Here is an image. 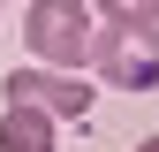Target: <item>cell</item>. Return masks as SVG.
Wrapping results in <instances>:
<instances>
[{
  "label": "cell",
  "instance_id": "obj_6",
  "mask_svg": "<svg viewBox=\"0 0 159 152\" xmlns=\"http://www.w3.org/2000/svg\"><path fill=\"white\" fill-rule=\"evenodd\" d=\"M136 152H159V137H144V145H136Z\"/></svg>",
  "mask_w": 159,
  "mask_h": 152
},
{
  "label": "cell",
  "instance_id": "obj_2",
  "mask_svg": "<svg viewBox=\"0 0 159 152\" xmlns=\"http://www.w3.org/2000/svg\"><path fill=\"white\" fill-rule=\"evenodd\" d=\"M91 69L114 91H152L159 84V23H106V31H91Z\"/></svg>",
  "mask_w": 159,
  "mask_h": 152
},
{
  "label": "cell",
  "instance_id": "obj_1",
  "mask_svg": "<svg viewBox=\"0 0 159 152\" xmlns=\"http://www.w3.org/2000/svg\"><path fill=\"white\" fill-rule=\"evenodd\" d=\"M23 46L46 69H91V0H30Z\"/></svg>",
  "mask_w": 159,
  "mask_h": 152
},
{
  "label": "cell",
  "instance_id": "obj_4",
  "mask_svg": "<svg viewBox=\"0 0 159 152\" xmlns=\"http://www.w3.org/2000/svg\"><path fill=\"white\" fill-rule=\"evenodd\" d=\"M53 129H61V122H53L46 107H23V99L0 107V152H61Z\"/></svg>",
  "mask_w": 159,
  "mask_h": 152
},
{
  "label": "cell",
  "instance_id": "obj_5",
  "mask_svg": "<svg viewBox=\"0 0 159 152\" xmlns=\"http://www.w3.org/2000/svg\"><path fill=\"white\" fill-rule=\"evenodd\" d=\"M98 15H106V23H159V8L152 0H91Z\"/></svg>",
  "mask_w": 159,
  "mask_h": 152
},
{
  "label": "cell",
  "instance_id": "obj_7",
  "mask_svg": "<svg viewBox=\"0 0 159 152\" xmlns=\"http://www.w3.org/2000/svg\"><path fill=\"white\" fill-rule=\"evenodd\" d=\"M152 8H159V0H152Z\"/></svg>",
  "mask_w": 159,
  "mask_h": 152
},
{
  "label": "cell",
  "instance_id": "obj_3",
  "mask_svg": "<svg viewBox=\"0 0 159 152\" xmlns=\"http://www.w3.org/2000/svg\"><path fill=\"white\" fill-rule=\"evenodd\" d=\"M0 91H8V99H23V107H46L53 122H84V114H91V99H98V91H91L76 69H46V61L15 69Z\"/></svg>",
  "mask_w": 159,
  "mask_h": 152
}]
</instances>
